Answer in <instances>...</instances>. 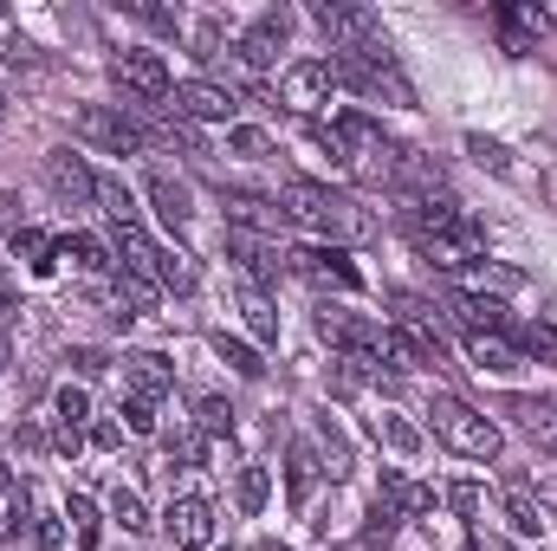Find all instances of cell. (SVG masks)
<instances>
[{"label":"cell","instance_id":"cell-6","mask_svg":"<svg viewBox=\"0 0 557 551\" xmlns=\"http://www.w3.org/2000/svg\"><path fill=\"white\" fill-rule=\"evenodd\" d=\"M331 91H337V65H331V59H298V65H285V78H278V98H285L292 111H318V105H331Z\"/></svg>","mask_w":557,"mask_h":551},{"label":"cell","instance_id":"cell-19","mask_svg":"<svg viewBox=\"0 0 557 551\" xmlns=\"http://www.w3.org/2000/svg\"><path fill=\"white\" fill-rule=\"evenodd\" d=\"M98 201H104L111 228H137V221H143V208H137V195H131V182H124V175H98Z\"/></svg>","mask_w":557,"mask_h":551},{"label":"cell","instance_id":"cell-1","mask_svg":"<svg viewBox=\"0 0 557 551\" xmlns=\"http://www.w3.org/2000/svg\"><path fill=\"white\" fill-rule=\"evenodd\" d=\"M278 208H285V221H298L311 234H331V241H370L376 234V221L350 195H331L324 182H285Z\"/></svg>","mask_w":557,"mask_h":551},{"label":"cell","instance_id":"cell-10","mask_svg":"<svg viewBox=\"0 0 557 551\" xmlns=\"http://www.w3.org/2000/svg\"><path fill=\"white\" fill-rule=\"evenodd\" d=\"M46 188H52L65 208L98 201V175H91V169H85V156H72V149H52V156H46Z\"/></svg>","mask_w":557,"mask_h":551},{"label":"cell","instance_id":"cell-41","mask_svg":"<svg viewBox=\"0 0 557 551\" xmlns=\"http://www.w3.org/2000/svg\"><path fill=\"white\" fill-rule=\"evenodd\" d=\"M117 441H124V428H117V421H91V448H104V454H111Z\"/></svg>","mask_w":557,"mask_h":551},{"label":"cell","instance_id":"cell-9","mask_svg":"<svg viewBox=\"0 0 557 551\" xmlns=\"http://www.w3.org/2000/svg\"><path fill=\"white\" fill-rule=\"evenodd\" d=\"M227 254L240 260V273L253 279V285H267V279H278L285 273V247L278 241H267V234H253V228H227Z\"/></svg>","mask_w":557,"mask_h":551},{"label":"cell","instance_id":"cell-11","mask_svg":"<svg viewBox=\"0 0 557 551\" xmlns=\"http://www.w3.org/2000/svg\"><path fill=\"white\" fill-rule=\"evenodd\" d=\"M162 519H169V539H175L182 551H208L214 546V506H208V500L188 493V500H175Z\"/></svg>","mask_w":557,"mask_h":551},{"label":"cell","instance_id":"cell-29","mask_svg":"<svg viewBox=\"0 0 557 551\" xmlns=\"http://www.w3.org/2000/svg\"><path fill=\"white\" fill-rule=\"evenodd\" d=\"M111 519H117L124 532H149V506H143L131 487H117V493H111Z\"/></svg>","mask_w":557,"mask_h":551},{"label":"cell","instance_id":"cell-14","mask_svg":"<svg viewBox=\"0 0 557 551\" xmlns=\"http://www.w3.org/2000/svg\"><path fill=\"white\" fill-rule=\"evenodd\" d=\"M292 267L311 279H324V285H337V292H363V273L337 254V247H305V254H292Z\"/></svg>","mask_w":557,"mask_h":551},{"label":"cell","instance_id":"cell-12","mask_svg":"<svg viewBox=\"0 0 557 551\" xmlns=\"http://www.w3.org/2000/svg\"><path fill=\"white\" fill-rule=\"evenodd\" d=\"M52 415H59L52 448H59V454H78V448H85V421H91V396H85L78 383H65V390L52 396Z\"/></svg>","mask_w":557,"mask_h":551},{"label":"cell","instance_id":"cell-32","mask_svg":"<svg viewBox=\"0 0 557 551\" xmlns=\"http://www.w3.org/2000/svg\"><path fill=\"white\" fill-rule=\"evenodd\" d=\"M214 351H221V364H234L240 377H260L267 364H260V351L253 344H240V338H214Z\"/></svg>","mask_w":557,"mask_h":551},{"label":"cell","instance_id":"cell-31","mask_svg":"<svg viewBox=\"0 0 557 551\" xmlns=\"http://www.w3.org/2000/svg\"><path fill=\"white\" fill-rule=\"evenodd\" d=\"M499 26H506V52H532V26H539V13L506 7V13H499Z\"/></svg>","mask_w":557,"mask_h":551},{"label":"cell","instance_id":"cell-34","mask_svg":"<svg viewBox=\"0 0 557 551\" xmlns=\"http://www.w3.org/2000/svg\"><path fill=\"white\" fill-rule=\"evenodd\" d=\"M376 441H389L396 454H416V448H421V434L403 421V415H376Z\"/></svg>","mask_w":557,"mask_h":551},{"label":"cell","instance_id":"cell-7","mask_svg":"<svg viewBox=\"0 0 557 551\" xmlns=\"http://www.w3.org/2000/svg\"><path fill=\"white\" fill-rule=\"evenodd\" d=\"M111 78H117L137 105H169V91H175V85H169V65H162L156 52H117V59H111Z\"/></svg>","mask_w":557,"mask_h":551},{"label":"cell","instance_id":"cell-3","mask_svg":"<svg viewBox=\"0 0 557 551\" xmlns=\"http://www.w3.org/2000/svg\"><path fill=\"white\" fill-rule=\"evenodd\" d=\"M78 137L91 143V149H104V156H137V149H149V131H143L137 118L111 111V105H85L78 111Z\"/></svg>","mask_w":557,"mask_h":551},{"label":"cell","instance_id":"cell-38","mask_svg":"<svg viewBox=\"0 0 557 551\" xmlns=\"http://www.w3.org/2000/svg\"><path fill=\"white\" fill-rule=\"evenodd\" d=\"M512 338H519V351H557V331H552V325H519Z\"/></svg>","mask_w":557,"mask_h":551},{"label":"cell","instance_id":"cell-24","mask_svg":"<svg viewBox=\"0 0 557 551\" xmlns=\"http://www.w3.org/2000/svg\"><path fill=\"white\" fill-rule=\"evenodd\" d=\"M467 357H473V370H519L525 364L519 344H506V338H467Z\"/></svg>","mask_w":557,"mask_h":551},{"label":"cell","instance_id":"cell-36","mask_svg":"<svg viewBox=\"0 0 557 551\" xmlns=\"http://www.w3.org/2000/svg\"><path fill=\"white\" fill-rule=\"evenodd\" d=\"M227 149H234V156H267L273 137H267V131H253V124H234V131H227Z\"/></svg>","mask_w":557,"mask_h":551},{"label":"cell","instance_id":"cell-27","mask_svg":"<svg viewBox=\"0 0 557 551\" xmlns=\"http://www.w3.org/2000/svg\"><path fill=\"white\" fill-rule=\"evenodd\" d=\"M195 260L182 254V247H162V260H156V285H175V292H195Z\"/></svg>","mask_w":557,"mask_h":551},{"label":"cell","instance_id":"cell-48","mask_svg":"<svg viewBox=\"0 0 557 551\" xmlns=\"http://www.w3.org/2000/svg\"><path fill=\"white\" fill-rule=\"evenodd\" d=\"M7 364H13V344H7V331H0V370H7Z\"/></svg>","mask_w":557,"mask_h":551},{"label":"cell","instance_id":"cell-16","mask_svg":"<svg viewBox=\"0 0 557 551\" xmlns=\"http://www.w3.org/2000/svg\"><path fill=\"white\" fill-rule=\"evenodd\" d=\"M506 415H519V428H525L532 441L557 448V403L552 396H506Z\"/></svg>","mask_w":557,"mask_h":551},{"label":"cell","instance_id":"cell-37","mask_svg":"<svg viewBox=\"0 0 557 551\" xmlns=\"http://www.w3.org/2000/svg\"><path fill=\"white\" fill-rule=\"evenodd\" d=\"M124 428H131V434H156V403L131 396V403H124Z\"/></svg>","mask_w":557,"mask_h":551},{"label":"cell","instance_id":"cell-50","mask_svg":"<svg viewBox=\"0 0 557 551\" xmlns=\"http://www.w3.org/2000/svg\"><path fill=\"white\" fill-rule=\"evenodd\" d=\"M0 118H7V91H0Z\"/></svg>","mask_w":557,"mask_h":551},{"label":"cell","instance_id":"cell-45","mask_svg":"<svg viewBox=\"0 0 557 551\" xmlns=\"http://www.w3.org/2000/svg\"><path fill=\"white\" fill-rule=\"evenodd\" d=\"M13 311H20V298H13V279L0 273V331H7V318H13Z\"/></svg>","mask_w":557,"mask_h":551},{"label":"cell","instance_id":"cell-42","mask_svg":"<svg viewBox=\"0 0 557 551\" xmlns=\"http://www.w3.org/2000/svg\"><path fill=\"white\" fill-rule=\"evenodd\" d=\"M72 364H78L85 377H98V370H111V357H104V351H72Z\"/></svg>","mask_w":557,"mask_h":551},{"label":"cell","instance_id":"cell-13","mask_svg":"<svg viewBox=\"0 0 557 551\" xmlns=\"http://www.w3.org/2000/svg\"><path fill=\"white\" fill-rule=\"evenodd\" d=\"M124 383H131V396H143V403H162L175 390V370H169L162 351H131L124 357Z\"/></svg>","mask_w":557,"mask_h":551},{"label":"cell","instance_id":"cell-2","mask_svg":"<svg viewBox=\"0 0 557 551\" xmlns=\"http://www.w3.org/2000/svg\"><path fill=\"white\" fill-rule=\"evenodd\" d=\"M428 415H434V434H441L454 454H467V461H499V421H493V415H480L473 403H460V396H434Z\"/></svg>","mask_w":557,"mask_h":551},{"label":"cell","instance_id":"cell-15","mask_svg":"<svg viewBox=\"0 0 557 551\" xmlns=\"http://www.w3.org/2000/svg\"><path fill=\"white\" fill-rule=\"evenodd\" d=\"M460 292H473V298H499V292H525V273L519 267H499V260H467L460 267Z\"/></svg>","mask_w":557,"mask_h":551},{"label":"cell","instance_id":"cell-40","mask_svg":"<svg viewBox=\"0 0 557 551\" xmlns=\"http://www.w3.org/2000/svg\"><path fill=\"white\" fill-rule=\"evenodd\" d=\"M175 461L201 467V461H208V434H175Z\"/></svg>","mask_w":557,"mask_h":551},{"label":"cell","instance_id":"cell-33","mask_svg":"<svg viewBox=\"0 0 557 551\" xmlns=\"http://www.w3.org/2000/svg\"><path fill=\"white\" fill-rule=\"evenodd\" d=\"M285 474H292V500L305 506V493H311V480H318V454H311V448L298 441V448H292V467H285Z\"/></svg>","mask_w":557,"mask_h":551},{"label":"cell","instance_id":"cell-5","mask_svg":"<svg viewBox=\"0 0 557 551\" xmlns=\"http://www.w3.org/2000/svg\"><path fill=\"white\" fill-rule=\"evenodd\" d=\"M169 98H175L169 111H175L182 124H234V111H240V98H234L227 85H208V78H188V85H175Z\"/></svg>","mask_w":557,"mask_h":551},{"label":"cell","instance_id":"cell-22","mask_svg":"<svg viewBox=\"0 0 557 551\" xmlns=\"http://www.w3.org/2000/svg\"><path fill=\"white\" fill-rule=\"evenodd\" d=\"M149 201H156V215L169 221V228H182L195 208H188V188L175 182V175H149Z\"/></svg>","mask_w":557,"mask_h":551},{"label":"cell","instance_id":"cell-23","mask_svg":"<svg viewBox=\"0 0 557 551\" xmlns=\"http://www.w3.org/2000/svg\"><path fill=\"white\" fill-rule=\"evenodd\" d=\"M240 318H247V331H253L260 344H273V338H278V311H273V298H267L260 285H247V292H240Z\"/></svg>","mask_w":557,"mask_h":551},{"label":"cell","instance_id":"cell-18","mask_svg":"<svg viewBox=\"0 0 557 551\" xmlns=\"http://www.w3.org/2000/svg\"><path fill=\"white\" fill-rule=\"evenodd\" d=\"M59 260H72L78 273H111V247L98 234H59Z\"/></svg>","mask_w":557,"mask_h":551},{"label":"cell","instance_id":"cell-47","mask_svg":"<svg viewBox=\"0 0 557 551\" xmlns=\"http://www.w3.org/2000/svg\"><path fill=\"white\" fill-rule=\"evenodd\" d=\"M7 221H13V195H0V228H7Z\"/></svg>","mask_w":557,"mask_h":551},{"label":"cell","instance_id":"cell-43","mask_svg":"<svg viewBox=\"0 0 557 551\" xmlns=\"http://www.w3.org/2000/svg\"><path fill=\"white\" fill-rule=\"evenodd\" d=\"M447 506H454V513H480V487H454Z\"/></svg>","mask_w":557,"mask_h":551},{"label":"cell","instance_id":"cell-26","mask_svg":"<svg viewBox=\"0 0 557 551\" xmlns=\"http://www.w3.org/2000/svg\"><path fill=\"white\" fill-rule=\"evenodd\" d=\"M65 519H72V532H78V551H98L104 526H98V506H91L85 493H72V500H65Z\"/></svg>","mask_w":557,"mask_h":551},{"label":"cell","instance_id":"cell-39","mask_svg":"<svg viewBox=\"0 0 557 551\" xmlns=\"http://www.w3.org/2000/svg\"><path fill=\"white\" fill-rule=\"evenodd\" d=\"M221 52V20H201L195 26V59H214Z\"/></svg>","mask_w":557,"mask_h":551},{"label":"cell","instance_id":"cell-44","mask_svg":"<svg viewBox=\"0 0 557 551\" xmlns=\"http://www.w3.org/2000/svg\"><path fill=\"white\" fill-rule=\"evenodd\" d=\"M33 546H39V551H59V519H39V526H33Z\"/></svg>","mask_w":557,"mask_h":551},{"label":"cell","instance_id":"cell-49","mask_svg":"<svg viewBox=\"0 0 557 551\" xmlns=\"http://www.w3.org/2000/svg\"><path fill=\"white\" fill-rule=\"evenodd\" d=\"M0 487H7V461H0Z\"/></svg>","mask_w":557,"mask_h":551},{"label":"cell","instance_id":"cell-17","mask_svg":"<svg viewBox=\"0 0 557 551\" xmlns=\"http://www.w3.org/2000/svg\"><path fill=\"white\" fill-rule=\"evenodd\" d=\"M13 260H20V267H26V273H52V267H59V241H52V234H39V228H13Z\"/></svg>","mask_w":557,"mask_h":551},{"label":"cell","instance_id":"cell-8","mask_svg":"<svg viewBox=\"0 0 557 551\" xmlns=\"http://www.w3.org/2000/svg\"><path fill=\"white\" fill-rule=\"evenodd\" d=\"M285 39H292V13L285 7H273V13H260L247 33H240V65H253V72H267V65H278V52H285Z\"/></svg>","mask_w":557,"mask_h":551},{"label":"cell","instance_id":"cell-46","mask_svg":"<svg viewBox=\"0 0 557 551\" xmlns=\"http://www.w3.org/2000/svg\"><path fill=\"white\" fill-rule=\"evenodd\" d=\"M7 59H13V65H39V52H33L26 39H13V46H7Z\"/></svg>","mask_w":557,"mask_h":551},{"label":"cell","instance_id":"cell-35","mask_svg":"<svg viewBox=\"0 0 557 551\" xmlns=\"http://www.w3.org/2000/svg\"><path fill=\"white\" fill-rule=\"evenodd\" d=\"M195 421H201V434H234V409L221 396H201L195 403Z\"/></svg>","mask_w":557,"mask_h":551},{"label":"cell","instance_id":"cell-20","mask_svg":"<svg viewBox=\"0 0 557 551\" xmlns=\"http://www.w3.org/2000/svg\"><path fill=\"white\" fill-rule=\"evenodd\" d=\"M117 254H124V273H149V279H156V260H162V247L143 234V221H137V228H117Z\"/></svg>","mask_w":557,"mask_h":551},{"label":"cell","instance_id":"cell-30","mask_svg":"<svg viewBox=\"0 0 557 551\" xmlns=\"http://www.w3.org/2000/svg\"><path fill=\"white\" fill-rule=\"evenodd\" d=\"M467 156L480 162V169H493V175H512V149L493 137H467Z\"/></svg>","mask_w":557,"mask_h":551},{"label":"cell","instance_id":"cell-25","mask_svg":"<svg viewBox=\"0 0 557 551\" xmlns=\"http://www.w3.org/2000/svg\"><path fill=\"white\" fill-rule=\"evenodd\" d=\"M506 519H512L525 539H539V532H545V506L532 500V487H519V480L506 487Z\"/></svg>","mask_w":557,"mask_h":551},{"label":"cell","instance_id":"cell-21","mask_svg":"<svg viewBox=\"0 0 557 551\" xmlns=\"http://www.w3.org/2000/svg\"><path fill=\"white\" fill-rule=\"evenodd\" d=\"M117 305H124L131 318H143V311L162 305V285H156L149 273H124V267H117Z\"/></svg>","mask_w":557,"mask_h":551},{"label":"cell","instance_id":"cell-4","mask_svg":"<svg viewBox=\"0 0 557 551\" xmlns=\"http://www.w3.org/2000/svg\"><path fill=\"white\" fill-rule=\"evenodd\" d=\"M311 20L344 46V52H370V46H383L389 33H383V20L370 13V7H344V0H324V7H311Z\"/></svg>","mask_w":557,"mask_h":551},{"label":"cell","instance_id":"cell-28","mask_svg":"<svg viewBox=\"0 0 557 551\" xmlns=\"http://www.w3.org/2000/svg\"><path fill=\"white\" fill-rule=\"evenodd\" d=\"M267 493H273L267 467H240V480H234V500H240V513H247V519H253V513L267 506Z\"/></svg>","mask_w":557,"mask_h":551},{"label":"cell","instance_id":"cell-51","mask_svg":"<svg viewBox=\"0 0 557 551\" xmlns=\"http://www.w3.org/2000/svg\"><path fill=\"white\" fill-rule=\"evenodd\" d=\"M260 551H285V546H260Z\"/></svg>","mask_w":557,"mask_h":551}]
</instances>
